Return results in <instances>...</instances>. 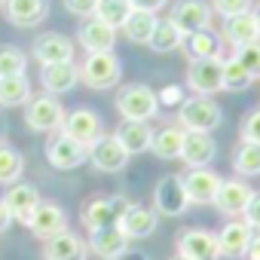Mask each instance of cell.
Masks as SVG:
<instances>
[{
    "instance_id": "obj_17",
    "label": "cell",
    "mask_w": 260,
    "mask_h": 260,
    "mask_svg": "<svg viewBox=\"0 0 260 260\" xmlns=\"http://www.w3.org/2000/svg\"><path fill=\"white\" fill-rule=\"evenodd\" d=\"M128 239L119 226H101V230H89V254L101 257V260H110V257H119L122 251H128Z\"/></svg>"
},
{
    "instance_id": "obj_46",
    "label": "cell",
    "mask_w": 260,
    "mask_h": 260,
    "mask_svg": "<svg viewBox=\"0 0 260 260\" xmlns=\"http://www.w3.org/2000/svg\"><path fill=\"white\" fill-rule=\"evenodd\" d=\"M10 223H13V214H10V208L4 205V199H0V233H7Z\"/></svg>"
},
{
    "instance_id": "obj_19",
    "label": "cell",
    "mask_w": 260,
    "mask_h": 260,
    "mask_svg": "<svg viewBox=\"0 0 260 260\" xmlns=\"http://www.w3.org/2000/svg\"><path fill=\"white\" fill-rule=\"evenodd\" d=\"M4 205L10 208L13 220L28 223V220H31V214H34V208L40 205V190H37L34 184L16 181V184H10V190L4 193Z\"/></svg>"
},
{
    "instance_id": "obj_27",
    "label": "cell",
    "mask_w": 260,
    "mask_h": 260,
    "mask_svg": "<svg viewBox=\"0 0 260 260\" xmlns=\"http://www.w3.org/2000/svg\"><path fill=\"white\" fill-rule=\"evenodd\" d=\"M184 135H187V128H181V125H162V128H156L150 153H156L159 159H181Z\"/></svg>"
},
{
    "instance_id": "obj_29",
    "label": "cell",
    "mask_w": 260,
    "mask_h": 260,
    "mask_svg": "<svg viewBox=\"0 0 260 260\" xmlns=\"http://www.w3.org/2000/svg\"><path fill=\"white\" fill-rule=\"evenodd\" d=\"M156 13H147V10H132V16L125 19L122 25V34L128 43H138V46H147L150 37H153V28H156Z\"/></svg>"
},
{
    "instance_id": "obj_22",
    "label": "cell",
    "mask_w": 260,
    "mask_h": 260,
    "mask_svg": "<svg viewBox=\"0 0 260 260\" xmlns=\"http://www.w3.org/2000/svg\"><path fill=\"white\" fill-rule=\"evenodd\" d=\"M217 153V144L211 138V132H187L184 135V147H181V159L190 169H205Z\"/></svg>"
},
{
    "instance_id": "obj_2",
    "label": "cell",
    "mask_w": 260,
    "mask_h": 260,
    "mask_svg": "<svg viewBox=\"0 0 260 260\" xmlns=\"http://www.w3.org/2000/svg\"><path fill=\"white\" fill-rule=\"evenodd\" d=\"M116 110L125 122H150L156 113H159V98L150 86H125L119 95H116Z\"/></svg>"
},
{
    "instance_id": "obj_35",
    "label": "cell",
    "mask_w": 260,
    "mask_h": 260,
    "mask_svg": "<svg viewBox=\"0 0 260 260\" xmlns=\"http://www.w3.org/2000/svg\"><path fill=\"white\" fill-rule=\"evenodd\" d=\"M132 0H98V10H95V16L101 19V22H107L110 28H122L125 25V19L132 16Z\"/></svg>"
},
{
    "instance_id": "obj_28",
    "label": "cell",
    "mask_w": 260,
    "mask_h": 260,
    "mask_svg": "<svg viewBox=\"0 0 260 260\" xmlns=\"http://www.w3.org/2000/svg\"><path fill=\"white\" fill-rule=\"evenodd\" d=\"M119 144L128 150V156H135V153H147L150 144H153V128L147 122H122L119 125V132H116Z\"/></svg>"
},
{
    "instance_id": "obj_4",
    "label": "cell",
    "mask_w": 260,
    "mask_h": 260,
    "mask_svg": "<svg viewBox=\"0 0 260 260\" xmlns=\"http://www.w3.org/2000/svg\"><path fill=\"white\" fill-rule=\"evenodd\" d=\"M25 122L34 132H58L61 122H64V107L55 95L43 92V95H34L25 107Z\"/></svg>"
},
{
    "instance_id": "obj_16",
    "label": "cell",
    "mask_w": 260,
    "mask_h": 260,
    "mask_svg": "<svg viewBox=\"0 0 260 260\" xmlns=\"http://www.w3.org/2000/svg\"><path fill=\"white\" fill-rule=\"evenodd\" d=\"M181 181H184V190L190 196V205H208V202H214V193L220 187V175L211 172L208 166L205 169H190L187 175H181Z\"/></svg>"
},
{
    "instance_id": "obj_14",
    "label": "cell",
    "mask_w": 260,
    "mask_h": 260,
    "mask_svg": "<svg viewBox=\"0 0 260 260\" xmlns=\"http://www.w3.org/2000/svg\"><path fill=\"white\" fill-rule=\"evenodd\" d=\"M178 254L190 260H220V242L208 230H184L178 236Z\"/></svg>"
},
{
    "instance_id": "obj_39",
    "label": "cell",
    "mask_w": 260,
    "mask_h": 260,
    "mask_svg": "<svg viewBox=\"0 0 260 260\" xmlns=\"http://www.w3.org/2000/svg\"><path fill=\"white\" fill-rule=\"evenodd\" d=\"M211 10L223 19L230 16H239V13H248L251 10V0H211Z\"/></svg>"
},
{
    "instance_id": "obj_24",
    "label": "cell",
    "mask_w": 260,
    "mask_h": 260,
    "mask_svg": "<svg viewBox=\"0 0 260 260\" xmlns=\"http://www.w3.org/2000/svg\"><path fill=\"white\" fill-rule=\"evenodd\" d=\"M4 10H7V19L16 28H37L46 19L49 4L46 0H7Z\"/></svg>"
},
{
    "instance_id": "obj_3",
    "label": "cell",
    "mask_w": 260,
    "mask_h": 260,
    "mask_svg": "<svg viewBox=\"0 0 260 260\" xmlns=\"http://www.w3.org/2000/svg\"><path fill=\"white\" fill-rule=\"evenodd\" d=\"M122 77V64L113 52H89L86 61L80 64V80L89 89H113Z\"/></svg>"
},
{
    "instance_id": "obj_38",
    "label": "cell",
    "mask_w": 260,
    "mask_h": 260,
    "mask_svg": "<svg viewBox=\"0 0 260 260\" xmlns=\"http://www.w3.org/2000/svg\"><path fill=\"white\" fill-rule=\"evenodd\" d=\"M242 64H245V71L254 77V80H260V40H254V43H245V46H239L236 52H233Z\"/></svg>"
},
{
    "instance_id": "obj_13",
    "label": "cell",
    "mask_w": 260,
    "mask_h": 260,
    "mask_svg": "<svg viewBox=\"0 0 260 260\" xmlns=\"http://www.w3.org/2000/svg\"><path fill=\"white\" fill-rule=\"evenodd\" d=\"M28 226H31V233H34L37 239L49 242L52 236H58V233L68 230V214H64V208H61L58 202H43V199H40V205L34 208Z\"/></svg>"
},
{
    "instance_id": "obj_32",
    "label": "cell",
    "mask_w": 260,
    "mask_h": 260,
    "mask_svg": "<svg viewBox=\"0 0 260 260\" xmlns=\"http://www.w3.org/2000/svg\"><path fill=\"white\" fill-rule=\"evenodd\" d=\"M181 43H184V34L178 31V25L172 19H159L147 46L153 52H175V49H181Z\"/></svg>"
},
{
    "instance_id": "obj_26",
    "label": "cell",
    "mask_w": 260,
    "mask_h": 260,
    "mask_svg": "<svg viewBox=\"0 0 260 260\" xmlns=\"http://www.w3.org/2000/svg\"><path fill=\"white\" fill-rule=\"evenodd\" d=\"M251 236H254V230H251L245 220H230V223L220 230V236H217V242H220V257H230V260L245 257V248H248Z\"/></svg>"
},
{
    "instance_id": "obj_34",
    "label": "cell",
    "mask_w": 260,
    "mask_h": 260,
    "mask_svg": "<svg viewBox=\"0 0 260 260\" xmlns=\"http://www.w3.org/2000/svg\"><path fill=\"white\" fill-rule=\"evenodd\" d=\"M233 172L239 178H257L260 175V144H248L242 141L236 156H233Z\"/></svg>"
},
{
    "instance_id": "obj_42",
    "label": "cell",
    "mask_w": 260,
    "mask_h": 260,
    "mask_svg": "<svg viewBox=\"0 0 260 260\" xmlns=\"http://www.w3.org/2000/svg\"><path fill=\"white\" fill-rule=\"evenodd\" d=\"M156 98H159V107L162 104H175V107H181L184 101H187V92H184V86H166L162 92H156Z\"/></svg>"
},
{
    "instance_id": "obj_44",
    "label": "cell",
    "mask_w": 260,
    "mask_h": 260,
    "mask_svg": "<svg viewBox=\"0 0 260 260\" xmlns=\"http://www.w3.org/2000/svg\"><path fill=\"white\" fill-rule=\"evenodd\" d=\"M166 4H169V0H132L135 10H147V13H159Z\"/></svg>"
},
{
    "instance_id": "obj_33",
    "label": "cell",
    "mask_w": 260,
    "mask_h": 260,
    "mask_svg": "<svg viewBox=\"0 0 260 260\" xmlns=\"http://www.w3.org/2000/svg\"><path fill=\"white\" fill-rule=\"evenodd\" d=\"M25 172V156L7 144V141H0V184H16Z\"/></svg>"
},
{
    "instance_id": "obj_23",
    "label": "cell",
    "mask_w": 260,
    "mask_h": 260,
    "mask_svg": "<svg viewBox=\"0 0 260 260\" xmlns=\"http://www.w3.org/2000/svg\"><path fill=\"white\" fill-rule=\"evenodd\" d=\"M43 257H46V260H86V257H89V245H86V239H80L77 233L64 230V233L52 236V239L43 245Z\"/></svg>"
},
{
    "instance_id": "obj_43",
    "label": "cell",
    "mask_w": 260,
    "mask_h": 260,
    "mask_svg": "<svg viewBox=\"0 0 260 260\" xmlns=\"http://www.w3.org/2000/svg\"><path fill=\"white\" fill-rule=\"evenodd\" d=\"M242 217H245V223H248L251 230H257V233H260V193H254V196H251V202L245 205V214H242Z\"/></svg>"
},
{
    "instance_id": "obj_48",
    "label": "cell",
    "mask_w": 260,
    "mask_h": 260,
    "mask_svg": "<svg viewBox=\"0 0 260 260\" xmlns=\"http://www.w3.org/2000/svg\"><path fill=\"white\" fill-rule=\"evenodd\" d=\"M254 19H257V31H260V7L254 10Z\"/></svg>"
},
{
    "instance_id": "obj_40",
    "label": "cell",
    "mask_w": 260,
    "mask_h": 260,
    "mask_svg": "<svg viewBox=\"0 0 260 260\" xmlns=\"http://www.w3.org/2000/svg\"><path fill=\"white\" fill-rule=\"evenodd\" d=\"M242 141H248V144H260V107L251 110V113L242 119Z\"/></svg>"
},
{
    "instance_id": "obj_37",
    "label": "cell",
    "mask_w": 260,
    "mask_h": 260,
    "mask_svg": "<svg viewBox=\"0 0 260 260\" xmlns=\"http://www.w3.org/2000/svg\"><path fill=\"white\" fill-rule=\"evenodd\" d=\"M28 68V55L13 46V43H4L0 46V77H16V74H25Z\"/></svg>"
},
{
    "instance_id": "obj_8",
    "label": "cell",
    "mask_w": 260,
    "mask_h": 260,
    "mask_svg": "<svg viewBox=\"0 0 260 260\" xmlns=\"http://www.w3.org/2000/svg\"><path fill=\"white\" fill-rule=\"evenodd\" d=\"M153 202H156V214L181 217V214L190 208V196H187V190H184L181 175L159 178V184H156V190H153Z\"/></svg>"
},
{
    "instance_id": "obj_49",
    "label": "cell",
    "mask_w": 260,
    "mask_h": 260,
    "mask_svg": "<svg viewBox=\"0 0 260 260\" xmlns=\"http://www.w3.org/2000/svg\"><path fill=\"white\" fill-rule=\"evenodd\" d=\"M172 260H190V257H184V254H175V257H172Z\"/></svg>"
},
{
    "instance_id": "obj_12",
    "label": "cell",
    "mask_w": 260,
    "mask_h": 260,
    "mask_svg": "<svg viewBox=\"0 0 260 260\" xmlns=\"http://www.w3.org/2000/svg\"><path fill=\"white\" fill-rule=\"evenodd\" d=\"M251 196H254V190H251L245 181L230 178V181H220V187H217L211 205H214L220 214H226V217H239V214H245V205L251 202Z\"/></svg>"
},
{
    "instance_id": "obj_21",
    "label": "cell",
    "mask_w": 260,
    "mask_h": 260,
    "mask_svg": "<svg viewBox=\"0 0 260 260\" xmlns=\"http://www.w3.org/2000/svg\"><path fill=\"white\" fill-rule=\"evenodd\" d=\"M128 239H147L156 226H159V214H156V208H147V205H128L125 208V214L119 217V223H116Z\"/></svg>"
},
{
    "instance_id": "obj_1",
    "label": "cell",
    "mask_w": 260,
    "mask_h": 260,
    "mask_svg": "<svg viewBox=\"0 0 260 260\" xmlns=\"http://www.w3.org/2000/svg\"><path fill=\"white\" fill-rule=\"evenodd\" d=\"M223 122V110L211 95H187L178 107V125L187 132H214Z\"/></svg>"
},
{
    "instance_id": "obj_25",
    "label": "cell",
    "mask_w": 260,
    "mask_h": 260,
    "mask_svg": "<svg viewBox=\"0 0 260 260\" xmlns=\"http://www.w3.org/2000/svg\"><path fill=\"white\" fill-rule=\"evenodd\" d=\"M223 40H226L233 49H239V46H245V43H254V40H260V31H257L254 10L223 19Z\"/></svg>"
},
{
    "instance_id": "obj_15",
    "label": "cell",
    "mask_w": 260,
    "mask_h": 260,
    "mask_svg": "<svg viewBox=\"0 0 260 260\" xmlns=\"http://www.w3.org/2000/svg\"><path fill=\"white\" fill-rule=\"evenodd\" d=\"M77 40H80V46L86 52H113V46H116V28H110L98 16H89V19H83V25L77 31Z\"/></svg>"
},
{
    "instance_id": "obj_6",
    "label": "cell",
    "mask_w": 260,
    "mask_h": 260,
    "mask_svg": "<svg viewBox=\"0 0 260 260\" xmlns=\"http://www.w3.org/2000/svg\"><path fill=\"white\" fill-rule=\"evenodd\" d=\"M132 205L125 196H110V199H89L80 211L83 226L89 230H101V226H116L119 217L125 214V208Z\"/></svg>"
},
{
    "instance_id": "obj_47",
    "label": "cell",
    "mask_w": 260,
    "mask_h": 260,
    "mask_svg": "<svg viewBox=\"0 0 260 260\" xmlns=\"http://www.w3.org/2000/svg\"><path fill=\"white\" fill-rule=\"evenodd\" d=\"M110 260H147V254H144V251H132V248H128V251H122L119 257H110Z\"/></svg>"
},
{
    "instance_id": "obj_50",
    "label": "cell",
    "mask_w": 260,
    "mask_h": 260,
    "mask_svg": "<svg viewBox=\"0 0 260 260\" xmlns=\"http://www.w3.org/2000/svg\"><path fill=\"white\" fill-rule=\"evenodd\" d=\"M0 4H7V0H0Z\"/></svg>"
},
{
    "instance_id": "obj_18",
    "label": "cell",
    "mask_w": 260,
    "mask_h": 260,
    "mask_svg": "<svg viewBox=\"0 0 260 260\" xmlns=\"http://www.w3.org/2000/svg\"><path fill=\"white\" fill-rule=\"evenodd\" d=\"M31 55L40 61V64H58V61H74V43L64 37V34H55V31H46L34 40L31 46Z\"/></svg>"
},
{
    "instance_id": "obj_45",
    "label": "cell",
    "mask_w": 260,
    "mask_h": 260,
    "mask_svg": "<svg viewBox=\"0 0 260 260\" xmlns=\"http://www.w3.org/2000/svg\"><path fill=\"white\" fill-rule=\"evenodd\" d=\"M245 260H260V233L251 236V242H248V248H245Z\"/></svg>"
},
{
    "instance_id": "obj_31",
    "label": "cell",
    "mask_w": 260,
    "mask_h": 260,
    "mask_svg": "<svg viewBox=\"0 0 260 260\" xmlns=\"http://www.w3.org/2000/svg\"><path fill=\"white\" fill-rule=\"evenodd\" d=\"M181 49L187 52V58H190V61L220 55V43H217V37H214L211 31H196V34H187V37H184V43H181Z\"/></svg>"
},
{
    "instance_id": "obj_5",
    "label": "cell",
    "mask_w": 260,
    "mask_h": 260,
    "mask_svg": "<svg viewBox=\"0 0 260 260\" xmlns=\"http://www.w3.org/2000/svg\"><path fill=\"white\" fill-rule=\"evenodd\" d=\"M187 89L193 95H214L223 89V58H199L187 68Z\"/></svg>"
},
{
    "instance_id": "obj_36",
    "label": "cell",
    "mask_w": 260,
    "mask_h": 260,
    "mask_svg": "<svg viewBox=\"0 0 260 260\" xmlns=\"http://www.w3.org/2000/svg\"><path fill=\"white\" fill-rule=\"evenodd\" d=\"M251 83H254V77L245 71V64L236 55L223 58V89L226 92H245Z\"/></svg>"
},
{
    "instance_id": "obj_7",
    "label": "cell",
    "mask_w": 260,
    "mask_h": 260,
    "mask_svg": "<svg viewBox=\"0 0 260 260\" xmlns=\"http://www.w3.org/2000/svg\"><path fill=\"white\" fill-rule=\"evenodd\" d=\"M58 132H64L68 138H74L83 147H92L101 138V116L89 107H77V110L64 113V122H61Z\"/></svg>"
},
{
    "instance_id": "obj_20",
    "label": "cell",
    "mask_w": 260,
    "mask_h": 260,
    "mask_svg": "<svg viewBox=\"0 0 260 260\" xmlns=\"http://www.w3.org/2000/svg\"><path fill=\"white\" fill-rule=\"evenodd\" d=\"M80 83V68L74 61H58V64H40V86L49 95H64Z\"/></svg>"
},
{
    "instance_id": "obj_41",
    "label": "cell",
    "mask_w": 260,
    "mask_h": 260,
    "mask_svg": "<svg viewBox=\"0 0 260 260\" xmlns=\"http://www.w3.org/2000/svg\"><path fill=\"white\" fill-rule=\"evenodd\" d=\"M61 4L71 16H80V19H89L98 10V0H61Z\"/></svg>"
},
{
    "instance_id": "obj_11",
    "label": "cell",
    "mask_w": 260,
    "mask_h": 260,
    "mask_svg": "<svg viewBox=\"0 0 260 260\" xmlns=\"http://www.w3.org/2000/svg\"><path fill=\"white\" fill-rule=\"evenodd\" d=\"M89 162L98 172H122L128 166V150L119 144L116 135H101L92 147H89Z\"/></svg>"
},
{
    "instance_id": "obj_9",
    "label": "cell",
    "mask_w": 260,
    "mask_h": 260,
    "mask_svg": "<svg viewBox=\"0 0 260 260\" xmlns=\"http://www.w3.org/2000/svg\"><path fill=\"white\" fill-rule=\"evenodd\" d=\"M86 159H89V147L77 144V141L68 138L64 132L52 135L49 144H46V162H49L52 169H58V172H71V169L83 166Z\"/></svg>"
},
{
    "instance_id": "obj_10",
    "label": "cell",
    "mask_w": 260,
    "mask_h": 260,
    "mask_svg": "<svg viewBox=\"0 0 260 260\" xmlns=\"http://www.w3.org/2000/svg\"><path fill=\"white\" fill-rule=\"evenodd\" d=\"M211 4H205V0H178V4L172 7V22L178 25V31L187 37V34H196V31H208L211 25Z\"/></svg>"
},
{
    "instance_id": "obj_30",
    "label": "cell",
    "mask_w": 260,
    "mask_h": 260,
    "mask_svg": "<svg viewBox=\"0 0 260 260\" xmlns=\"http://www.w3.org/2000/svg\"><path fill=\"white\" fill-rule=\"evenodd\" d=\"M31 101V83L25 74L0 77V107H19Z\"/></svg>"
}]
</instances>
